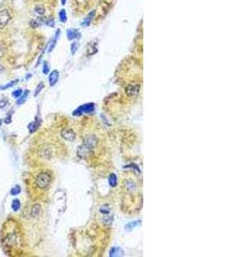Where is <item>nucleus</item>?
Listing matches in <instances>:
<instances>
[{
    "label": "nucleus",
    "mask_w": 229,
    "mask_h": 257,
    "mask_svg": "<svg viewBox=\"0 0 229 257\" xmlns=\"http://www.w3.org/2000/svg\"><path fill=\"white\" fill-rule=\"evenodd\" d=\"M11 227L5 225L6 233H4L2 242L4 246L8 248H17L21 243V238L16 225H10Z\"/></svg>",
    "instance_id": "nucleus-1"
},
{
    "label": "nucleus",
    "mask_w": 229,
    "mask_h": 257,
    "mask_svg": "<svg viewBox=\"0 0 229 257\" xmlns=\"http://www.w3.org/2000/svg\"><path fill=\"white\" fill-rule=\"evenodd\" d=\"M52 183V175L47 171H42L37 175L35 184L41 189H46Z\"/></svg>",
    "instance_id": "nucleus-2"
},
{
    "label": "nucleus",
    "mask_w": 229,
    "mask_h": 257,
    "mask_svg": "<svg viewBox=\"0 0 229 257\" xmlns=\"http://www.w3.org/2000/svg\"><path fill=\"white\" fill-rule=\"evenodd\" d=\"M140 89H141V85L139 83L133 82V83L129 84L126 87V89H125V94L129 97H135V96L138 95V94L140 93Z\"/></svg>",
    "instance_id": "nucleus-3"
},
{
    "label": "nucleus",
    "mask_w": 229,
    "mask_h": 257,
    "mask_svg": "<svg viewBox=\"0 0 229 257\" xmlns=\"http://www.w3.org/2000/svg\"><path fill=\"white\" fill-rule=\"evenodd\" d=\"M95 110V104L94 103H88L84 104L79 107L77 110L74 111L73 115L74 116H81L83 113H89L92 112Z\"/></svg>",
    "instance_id": "nucleus-4"
},
{
    "label": "nucleus",
    "mask_w": 229,
    "mask_h": 257,
    "mask_svg": "<svg viewBox=\"0 0 229 257\" xmlns=\"http://www.w3.org/2000/svg\"><path fill=\"white\" fill-rule=\"evenodd\" d=\"M10 20V15L9 10L7 9H2L0 10V28H4Z\"/></svg>",
    "instance_id": "nucleus-5"
},
{
    "label": "nucleus",
    "mask_w": 229,
    "mask_h": 257,
    "mask_svg": "<svg viewBox=\"0 0 229 257\" xmlns=\"http://www.w3.org/2000/svg\"><path fill=\"white\" fill-rule=\"evenodd\" d=\"M61 136L68 142H74L77 137V134L71 129H64L61 131Z\"/></svg>",
    "instance_id": "nucleus-6"
},
{
    "label": "nucleus",
    "mask_w": 229,
    "mask_h": 257,
    "mask_svg": "<svg viewBox=\"0 0 229 257\" xmlns=\"http://www.w3.org/2000/svg\"><path fill=\"white\" fill-rule=\"evenodd\" d=\"M59 79V72L57 71V70H54V71H52V72L50 73V75H49V78H48V81H49V85H50L51 87L54 86V85L58 82Z\"/></svg>",
    "instance_id": "nucleus-7"
},
{
    "label": "nucleus",
    "mask_w": 229,
    "mask_h": 257,
    "mask_svg": "<svg viewBox=\"0 0 229 257\" xmlns=\"http://www.w3.org/2000/svg\"><path fill=\"white\" fill-rule=\"evenodd\" d=\"M42 213V208L40 207V205L39 204H35L33 206L32 209H31V217L32 218H38L40 214Z\"/></svg>",
    "instance_id": "nucleus-8"
},
{
    "label": "nucleus",
    "mask_w": 229,
    "mask_h": 257,
    "mask_svg": "<svg viewBox=\"0 0 229 257\" xmlns=\"http://www.w3.org/2000/svg\"><path fill=\"white\" fill-rule=\"evenodd\" d=\"M78 35H79L78 30H77L75 28H70L66 32L67 39L69 40H74L75 39H77L78 38Z\"/></svg>",
    "instance_id": "nucleus-9"
},
{
    "label": "nucleus",
    "mask_w": 229,
    "mask_h": 257,
    "mask_svg": "<svg viewBox=\"0 0 229 257\" xmlns=\"http://www.w3.org/2000/svg\"><path fill=\"white\" fill-rule=\"evenodd\" d=\"M95 16V10L91 11V12L88 14V17L84 18L83 22H82V27H88V26H89V25L91 24L92 20H93V18H94Z\"/></svg>",
    "instance_id": "nucleus-10"
},
{
    "label": "nucleus",
    "mask_w": 229,
    "mask_h": 257,
    "mask_svg": "<svg viewBox=\"0 0 229 257\" xmlns=\"http://www.w3.org/2000/svg\"><path fill=\"white\" fill-rule=\"evenodd\" d=\"M59 34H60V30L58 29L57 32H56V35H55V37L53 38V40H51L50 42V45H49V47H48V53H52L53 51V49L55 48L56 46V44H57V40L59 37Z\"/></svg>",
    "instance_id": "nucleus-11"
},
{
    "label": "nucleus",
    "mask_w": 229,
    "mask_h": 257,
    "mask_svg": "<svg viewBox=\"0 0 229 257\" xmlns=\"http://www.w3.org/2000/svg\"><path fill=\"white\" fill-rule=\"evenodd\" d=\"M96 145L97 139L95 136H89V137H88L87 140H86V142H85V144H84V146L88 148H93Z\"/></svg>",
    "instance_id": "nucleus-12"
},
{
    "label": "nucleus",
    "mask_w": 229,
    "mask_h": 257,
    "mask_svg": "<svg viewBox=\"0 0 229 257\" xmlns=\"http://www.w3.org/2000/svg\"><path fill=\"white\" fill-rule=\"evenodd\" d=\"M124 255V251L119 247H113L110 250V256H121Z\"/></svg>",
    "instance_id": "nucleus-13"
},
{
    "label": "nucleus",
    "mask_w": 229,
    "mask_h": 257,
    "mask_svg": "<svg viewBox=\"0 0 229 257\" xmlns=\"http://www.w3.org/2000/svg\"><path fill=\"white\" fill-rule=\"evenodd\" d=\"M108 182H109V184L111 187H116L118 184V177L115 175L114 173L110 174L109 178H108Z\"/></svg>",
    "instance_id": "nucleus-14"
},
{
    "label": "nucleus",
    "mask_w": 229,
    "mask_h": 257,
    "mask_svg": "<svg viewBox=\"0 0 229 257\" xmlns=\"http://www.w3.org/2000/svg\"><path fill=\"white\" fill-rule=\"evenodd\" d=\"M59 17L62 23H65L67 22V15H66V10L64 9H62L59 13Z\"/></svg>",
    "instance_id": "nucleus-15"
},
{
    "label": "nucleus",
    "mask_w": 229,
    "mask_h": 257,
    "mask_svg": "<svg viewBox=\"0 0 229 257\" xmlns=\"http://www.w3.org/2000/svg\"><path fill=\"white\" fill-rule=\"evenodd\" d=\"M39 125H40V121L35 120V122H33V123H31V124H28V126H27V127H28V129H29L30 132H31V133H33V132H35L36 130L38 129Z\"/></svg>",
    "instance_id": "nucleus-16"
},
{
    "label": "nucleus",
    "mask_w": 229,
    "mask_h": 257,
    "mask_svg": "<svg viewBox=\"0 0 229 257\" xmlns=\"http://www.w3.org/2000/svg\"><path fill=\"white\" fill-rule=\"evenodd\" d=\"M139 224H141V221H140V220H137V221L131 222V223H129V224H127V225H125V230H132L133 228L137 227V226Z\"/></svg>",
    "instance_id": "nucleus-17"
},
{
    "label": "nucleus",
    "mask_w": 229,
    "mask_h": 257,
    "mask_svg": "<svg viewBox=\"0 0 229 257\" xmlns=\"http://www.w3.org/2000/svg\"><path fill=\"white\" fill-rule=\"evenodd\" d=\"M28 94H29V91L26 90V91L23 93V94H22V95L20 96L21 98H20L17 101V103L18 105H22V104H23V103L26 101L27 98V96H28Z\"/></svg>",
    "instance_id": "nucleus-18"
},
{
    "label": "nucleus",
    "mask_w": 229,
    "mask_h": 257,
    "mask_svg": "<svg viewBox=\"0 0 229 257\" xmlns=\"http://www.w3.org/2000/svg\"><path fill=\"white\" fill-rule=\"evenodd\" d=\"M20 206H21V203H20V201L18 199H14L13 202H12V204H11V207L13 209L14 212H17L20 208Z\"/></svg>",
    "instance_id": "nucleus-19"
},
{
    "label": "nucleus",
    "mask_w": 229,
    "mask_h": 257,
    "mask_svg": "<svg viewBox=\"0 0 229 257\" xmlns=\"http://www.w3.org/2000/svg\"><path fill=\"white\" fill-rule=\"evenodd\" d=\"M30 26L32 27H34V28H35V27H40L41 24H42V22L40 21V19L39 18V19H37V20H31L30 21Z\"/></svg>",
    "instance_id": "nucleus-20"
},
{
    "label": "nucleus",
    "mask_w": 229,
    "mask_h": 257,
    "mask_svg": "<svg viewBox=\"0 0 229 257\" xmlns=\"http://www.w3.org/2000/svg\"><path fill=\"white\" fill-rule=\"evenodd\" d=\"M17 82H18V80H15L9 82L8 84H5V85H4V86H0V90H5V89H9V88H11V87H13L14 85H16Z\"/></svg>",
    "instance_id": "nucleus-21"
},
{
    "label": "nucleus",
    "mask_w": 229,
    "mask_h": 257,
    "mask_svg": "<svg viewBox=\"0 0 229 257\" xmlns=\"http://www.w3.org/2000/svg\"><path fill=\"white\" fill-rule=\"evenodd\" d=\"M44 89V83L41 81V82H40L39 84H38V86L36 87L35 90V93H34V96L35 97H36L40 92H41V90Z\"/></svg>",
    "instance_id": "nucleus-22"
},
{
    "label": "nucleus",
    "mask_w": 229,
    "mask_h": 257,
    "mask_svg": "<svg viewBox=\"0 0 229 257\" xmlns=\"http://www.w3.org/2000/svg\"><path fill=\"white\" fill-rule=\"evenodd\" d=\"M20 192H21V187L19 186V185H16L14 188L11 189V190H10V195H17L18 194H20Z\"/></svg>",
    "instance_id": "nucleus-23"
},
{
    "label": "nucleus",
    "mask_w": 229,
    "mask_h": 257,
    "mask_svg": "<svg viewBox=\"0 0 229 257\" xmlns=\"http://www.w3.org/2000/svg\"><path fill=\"white\" fill-rule=\"evenodd\" d=\"M77 50H78V44H77V42L74 41V42H73V43H72L71 45V54H72V55H75Z\"/></svg>",
    "instance_id": "nucleus-24"
},
{
    "label": "nucleus",
    "mask_w": 229,
    "mask_h": 257,
    "mask_svg": "<svg viewBox=\"0 0 229 257\" xmlns=\"http://www.w3.org/2000/svg\"><path fill=\"white\" fill-rule=\"evenodd\" d=\"M35 10L36 13H38L40 16H43L45 14V8L43 6H40V5H38L35 8Z\"/></svg>",
    "instance_id": "nucleus-25"
},
{
    "label": "nucleus",
    "mask_w": 229,
    "mask_h": 257,
    "mask_svg": "<svg viewBox=\"0 0 229 257\" xmlns=\"http://www.w3.org/2000/svg\"><path fill=\"white\" fill-rule=\"evenodd\" d=\"M45 22H46V24L48 27H55V21H54V19H53V17H50L48 18V19H46V20L45 21Z\"/></svg>",
    "instance_id": "nucleus-26"
},
{
    "label": "nucleus",
    "mask_w": 229,
    "mask_h": 257,
    "mask_svg": "<svg viewBox=\"0 0 229 257\" xmlns=\"http://www.w3.org/2000/svg\"><path fill=\"white\" fill-rule=\"evenodd\" d=\"M22 94V89H17L14 92H12V96L14 98H19Z\"/></svg>",
    "instance_id": "nucleus-27"
},
{
    "label": "nucleus",
    "mask_w": 229,
    "mask_h": 257,
    "mask_svg": "<svg viewBox=\"0 0 229 257\" xmlns=\"http://www.w3.org/2000/svg\"><path fill=\"white\" fill-rule=\"evenodd\" d=\"M49 71H50V69H49L48 63H47L46 61H44V63H43V71H42L43 73H44L45 75H47L49 73Z\"/></svg>",
    "instance_id": "nucleus-28"
},
{
    "label": "nucleus",
    "mask_w": 229,
    "mask_h": 257,
    "mask_svg": "<svg viewBox=\"0 0 229 257\" xmlns=\"http://www.w3.org/2000/svg\"><path fill=\"white\" fill-rule=\"evenodd\" d=\"M124 168H132V169H135L138 173H140L141 172V171H140V169L138 168V166H137V165H136V164H131V165H129V166H124Z\"/></svg>",
    "instance_id": "nucleus-29"
},
{
    "label": "nucleus",
    "mask_w": 229,
    "mask_h": 257,
    "mask_svg": "<svg viewBox=\"0 0 229 257\" xmlns=\"http://www.w3.org/2000/svg\"><path fill=\"white\" fill-rule=\"evenodd\" d=\"M100 213H103V214H108L110 210H109V207H108L103 206V207H101L100 208Z\"/></svg>",
    "instance_id": "nucleus-30"
},
{
    "label": "nucleus",
    "mask_w": 229,
    "mask_h": 257,
    "mask_svg": "<svg viewBox=\"0 0 229 257\" xmlns=\"http://www.w3.org/2000/svg\"><path fill=\"white\" fill-rule=\"evenodd\" d=\"M104 220H104V223H105L106 225H110L112 224V222H113V217H108V218L104 219Z\"/></svg>",
    "instance_id": "nucleus-31"
},
{
    "label": "nucleus",
    "mask_w": 229,
    "mask_h": 257,
    "mask_svg": "<svg viewBox=\"0 0 229 257\" xmlns=\"http://www.w3.org/2000/svg\"><path fill=\"white\" fill-rule=\"evenodd\" d=\"M6 104H7V100L6 99L0 100V108H4V107L6 106Z\"/></svg>",
    "instance_id": "nucleus-32"
},
{
    "label": "nucleus",
    "mask_w": 229,
    "mask_h": 257,
    "mask_svg": "<svg viewBox=\"0 0 229 257\" xmlns=\"http://www.w3.org/2000/svg\"><path fill=\"white\" fill-rule=\"evenodd\" d=\"M4 48L0 45V58L4 57Z\"/></svg>",
    "instance_id": "nucleus-33"
},
{
    "label": "nucleus",
    "mask_w": 229,
    "mask_h": 257,
    "mask_svg": "<svg viewBox=\"0 0 229 257\" xmlns=\"http://www.w3.org/2000/svg\"><path fill=\"white\" fill-rule=\"evenodd\" d=\"M6 3H7V0H0V8H2Z\"/></svg>",
    "instance_id": "nucleus-34"
},
{
    "label": "nucleus",
    "mask_w": 229,
    "mask_h": 257,
    "mask_svg": "<svg viewBox=\"0 0 229 257\" xmlns=\"http://www.w3.org/2000/svg\"><path fill=\"white\" fill-rule=\"evenodd\" d=\"M5 123L6 124H9L10 122H11V118H10V117H8V118H5Z\"/></svg>",
    "instance_id": "nucleus-35"
},
{
    "label": "nucleus",
    "mask_w": 229,
    "mask_h": 257,
    "mask_svg": "<svg viewBox=\"0 0 229 257\" xmlns=\"http://www.w3.org/2000/svg\"><path fill=\"white\" fill-rule=\"evenodd\" d=\"M66 2H67V0H61L62 5H64V4H66Z\"/></svg>",
    "instance_id": "nucleus-36"
},
{
    "label": "nucleus",
    "mask_w": 229,
    "mask_h": 257,
    "mask_svg": "<svg viewBox=\"0 0 229 257\" xmlns=\"http://www.w3.org/2000/svg\"><path fill=\"white\" fill-rule=\"evenodd\" d=\"M1 125H2V120L0 119V127H1Z\"/></svg>",
    "instance_id": "nucleus-37"
}]
</instances>
